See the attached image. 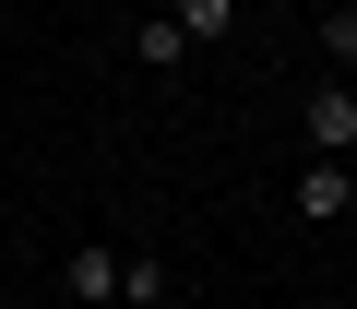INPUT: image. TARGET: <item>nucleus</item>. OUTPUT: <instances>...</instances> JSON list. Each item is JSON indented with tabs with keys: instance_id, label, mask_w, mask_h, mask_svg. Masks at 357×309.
<instances>
[{
	"instance_id": "1",
	"label": "nucleus",
	"mask_w": 357,
	"mask_h": 309,
	"mask_svg": "<svg viewBox=\"0 0 357 309\" xmlns=\"http://www.w3.org/2000/svg\"><path fill=\"white\" fill-rule=\"evenodd\" d=\"M298 131H310V154H357V95H345V84H310Z\"/></svg>"
},
{
	"instance_id": "2",
	"label": "nucleus",
	"mask_w": 357,
	"mask_h": 309,
	"mask_svg": "<svg viewBox=\"0 0 357 309\" xmlns=\"http://www.w3.org/2000/svg\"><path fill=\"white\" fill-rule=\"evenodd\" d=\"M345 203H357V167H345V154H310V167H298V214H310V226H333Z\"/></svg>"
},
{
	"instance_id": "3",
	"label": "nucleus",
	"mask_w": 357,
	"mask_h": 309,
	"mask_svg": "<svg viewBox=\"0 0 357 309\" xmlns=\"http://www.w3.org/2000/svg\"><path fill=\"white\" fill-rule=\"evenodd\" d=\"M60 297H72V309H107V297H119V250H72V262H60Z\"/></svg>"
},
{
	"instance_id": "4",
	"label": "nucleus",
	"mask_w": 357,
	"mask_h": 309,
	"mask_svg": "<svg viewBox=\"0 0 357 309\" xmlns=\"http://www.w3.org/2000/svg\"><path fill=\"white\" fill-rule=\"evenodd\" d=\"M167 24L191 48H215V36H238V0H167Z\"/></svg>"
},
{
	"instance_id": "5",
	"label": "nucleus",
	"mask_w": 357,
	"mask_h": 309,
	"mask_svg": "<svg viewBox=\"0 0 357 309\" xmlns=\"http://www.w3.org/2000/svg\"><path fill=\"white\" fill-rule=\"evenodd\" d=\"M131 60H143V72H191V36L155 13V24H131Z\"/></svg>"
},
{
	"instance_id": "6",
	"label": "nucleus",
	"mask_w": 357,
	"mask_h": 309,
	"mask_svg": "<svg viewBox=\"0 0 357 309\" xmlns=\"http://www.w3.org/2000/svg\"><path fill=\"white\" fill-rule=\"evenodd\" d=\"M119 297H131V309H155V297H167V262H155V250H143V262H119Z\"/></svg>"
},
{
	"instance_id": "7",
	"label": "nucleus",
	"mask_w": 357,
	"mask_h": 309,
	"mask_svg": "<svg viewBox=\"0 0 357 309\" xmlns=\"http://www.w3.org/2000/svg\"><path fill=\"white\" fill-rule=\"evenodd\" d=\"M24 309H48V297H24Z\"/></svg>"
},
{
	"instance_id": "8",
	"label": "nucleus",
	"mask_w": 357,
	"mask_h": 309,
	"mask_svg": "<svg viewBox=\"0 0 357 309\" xmlns=\"http://www.w3.org/2000/svg\"><path fill=\"white\" fill-rule=\"evenodd\" d=\"M345 167H357V154H345Z\"/></svg>"
}]
</instances>
